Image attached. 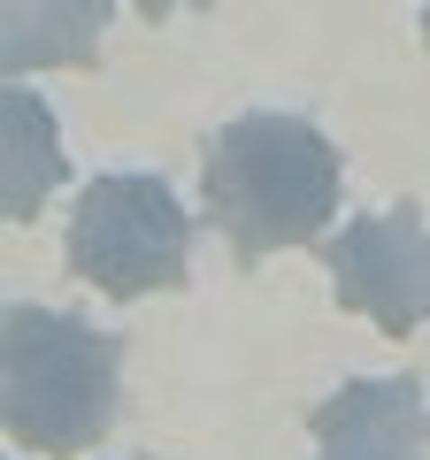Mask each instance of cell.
<instances>
[{"mask_svg": "<svg viewBox=\"0 0 430 460\" xmlns=\"http://www.w3.org/2000/svg\"><path fill=\"white\" fill-rule=\"evenodd\" d=\"M423 39H430V0H423Z\"/></svg>", "mask_w": 430, "mask_h": 460, "instance_id": "cell-9", "label": "cell"}, {"mask_svg": "<svg viewBox=\"0 0 430 460\" xmlns=\"http://www.w3.org/2000/svg\"><path fill=\"white\" fill-rule=\"evenodd\" d=\"M108 0H0V54L16 77L31 69H93Z\"/></svg>", "mask_w": 430, "mask_h": 460, "instance_id": "cell-6", "label": "cell"}, {"mask_svg": "<svg viewBox=\"0 0 430 460\" xmlns=\"http://www.w3.org/2000/svg\"><path fill=\"white\" fill-rule=\"evenodd\" d=\"M315 460H430V392L415 376H362L315 407Z\"/></svg>", "mask_w": 430, "mask_h": 460, "instance_id": "cell-5", "label": "cell"}, {"mask_svg": "<svg viewBox=\"0 0 430 460\" xmlns=\"http://www.w3.org/2000/svg\"><path fill=\"white\" fill-rule=\"evenodd\" d=\"M123 399V338L85 314L16 299L0 323V407L8 438L47 460L93 453Z\"/></svg>", "mask_w": 430, "mask_h": 460, "instance_id": "cell-2", "label": "cell"}, {"mask_svg": "<svg viewBox=\"0 0 430 460\" xmlns=\"http://www.w3.org/2000/svg\"><path fill=\"white\" fill-rule=\"evenodd\" d=\"M323 253H331L338 307L377 323L384 338H408V330L430 323V230H423V208L415 199L346 223Z\"/></svg>", "mask_w": 430, "mask_h": 460, "instance_id": "cell-4", "label": "cell"}, {"mask_svg": "<svg viewBox=\"0 0 430 460\" xmlns=\"http://www.w3.org/2000/svg\"><path fill=\"white\" fill-rule=\"evenodd\" d=\"M338 177H346L338 146L315 131L308 115L254 108V115H238V123H223L208 138L200 192H208V223L254 269L284 246H315L331 230L338 192H346Z\"/></svg>", "mask_w": 430, "mask_h": 460, "instance_id": "cell-1", "label": "cell"}, {"mask_svg": "<svg viewBox=\"0 0 430 460\" xmlns=\"http://www.w3.org/2000/svg\"><path fill=\"white\" fill-rule=\"evenodd\" d=\"M54 184H62L54 115H47V100L31 84H8V169H0V208H8V223H31Z\"/></svg>", "mask_w": 430, "mask_h": 460, "instance_id": "cell-7", "label": "cell"}, {"mask_svg": "<svg viewBox=\"0 0 430 460\" xmlns=\"http://www.w3.org/2000/svg\"><path fill=\"white\" fill-rule=\"evenodd\" d=\"M69 277L108 299L177 292L193 277V215L162 177H93L69 208Z\"/></svg>", "mask_w": 430, "mask_h": 460, "instance_id": "cell-3", "label": "cell"}, {"mask_svg": "<svg viewBox=\"0 0 430 460\" xmlns=\"http://www.w3.org/2000/svg\"><path fill=\"white\" fill-rule=\"evenodd\" d=\"M177 8H200V0H139V16H154V23H162V16H177Z\"/></svg>", "mask_w": 430, "mask_h": 460, "instance_id": "cell-8", "label": "cell"}]
</instances>
